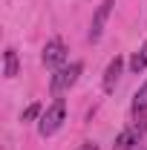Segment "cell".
<instances>
[{
	"mask_svg": "<svg viewBox=\"0 0 147 150\" xmlns=\"http://www.w3.org/2000/svg\"><path fill=\"white\" fill-rule=\"evenodd\" d=\"M64 118H66V101H64V98H55V101L43 110V115L37 118V133H40L43 139L55 136V133L61 130V124H64Z\"/></svg>",
	"mask_w": 147,
	"mask_h": 150,
	"instance_id": "1",
	"label": "cell"
},
{
	"mask_svg": "<svg viewBox=\"0 0 147 150\" xmlns=\"http://www.w3.org/2000/svg\"><path fill=\"white\" fill-rule=\"evenodd\" d=\"M144 136H147V118H144V115H139L133 124H127L124 130L115 136L112 150H139V144L144 142Z\"/></svg>",
	"mask_w": 147,
	"mask_h": 150,
	"instance_id": "2",
	"label": "cell"
},
{
	"mask_svg": "<svg viewBox=\"0 0 147 150\" xmlns=\"http://www.w3.org/2000/svg\"><path fill=\"white\" fill-rule=\"evenodd\" d=\"M81 72H84V64H81V61H72L69 67H61V69H55V75L49 78V90H52L55 95L66 93L75 81H78V75H81Z\"/></svg>",
	"mask_w": 147,
	"mask_h": 150,
	"instance_id": "3",
	"label": "cell"
},
{
	"mask_svg": "<svg viewBox=\"0 0 147 150\" xmlns=\"http://www.w3.org/2000/svg\"><path fill=\"white\" fill-rule=\"evenodd\" d=\"M40 61H43V67H49V69H61V67H66V43H64L61 38L46 40Z\"/></svg>",
	"mask_w": 147,
	"mask_h": 150,
	"instance_id": "4",
	"label": "cell"
},
{
	"mask_svg": "<svg viewBox=\"0 0 147 150\" xmlns=\"http://www.w3.org/2000/svg\"><path fill=\"white\" fill-rule=\"evenodd\" d=\"M112 6H115V0H101L98 3V9H95V15H92V23H90V40H101L104 35V26H107V20L112 15Z\"/></svg>",
	"mask_w": 147,
	"mask_h": 150,
	"instance_id": "5",
	"label": "cell"
},
{
	"mask_svg": "<svg viewBox=\"0 0 147 150\" xmlns=\"http://www.w3.org/2000/svg\"><path fill=\"white\" fill-rule=\"evenodd\" d=\"M121 72H124V58L115 55L110 64H107V69H104V81H101V84H104V93H112V90H115Z\"/></svg>",
	"mask_w": 147,
	"mask_h": 150,
	"instance_id": "6",
	"label": "cell"
},
{
	"mask_svg": "<svg viewBox=\"0 0 147 150\" xmlns=\"http://www.w3.org/2000/svg\"><path fill=\"white\" fill-rule=\"evenodd\" d=\"M18 69H20V61H18V49H6L3 52V75L6 78H18Z\"/></svg>",
	"mask_w": 147,
	"mask_h": 150,
	"instance_id": "7",
	"label": "cell"
},
{
	"mask_svg": "<svg viewBox=\"0 0 147 150\" xmlns=\"http://www.w3.org/2000/svg\"><path fill=\"white\" fill-rule=\"evenodd\" d=\"M130 110H133V115H144V112H147V81L141 84V87H139V90H136Z\"/></svg>",
	"mask_w": 147,
	"mask_h": 150,
	"instance_id": "8",
	"label": "cell"
},
{
	"mask_svg": "<svg viewBox=\"0 0 147 150\" xmlns=\"http://www.w3.org/2000/svg\"><path fill=\"white\" fill-rule=\"evenodd\" d=\"M147 69V40L139 46V52H133V58H130V72H144Z\"/></svg>",
	"mask_w": 147,
	"mask_h": 150,
	"instance_id": "9",
	"label": "cell"
},
{
	"mask_svg": "<svg viewBox=\"0 0 147 150\" xmlns=\"http://www.w3.org/2000/svg\"><path fill=\"white\" fill-rule=\"evenodd\" d=\"M40 115H43V104H40V101H32L26 110L20 112V121H37Z\"/></svg>",
	"mask_w": 147,
	"mask_h": 150,
	"instance_id": "10",
	"label": "cell"
},
{
	"mask_svg": "<svg viewBox=\"0 0 147 150\" xmlns=\"http://www.w3.org/2000/svg\"><path fill=\"white\" fill-rule=\"evenodd\" d=\"M78 150H98L95 142H84V144H78Z\"/></svg>",
	"mask_w": 147,
	"mask_h": 150,
	"instance_id": "11",
	"label": "cell"
},
{
	"mask_svg": "<svg viewBox=\"0 0 147 150\" xmlns=\"http://www.w3.org/2000/svg\"><path fill=\"white\" fill-rule=\"evenodd\" d=\"M139 150H147V144H141V147H139Z\"/></svg>",
	"mask_w": 147,
	"mask_h": 150,
	"instance_id": "12",
	"label": "cell"
}]
</instances>
